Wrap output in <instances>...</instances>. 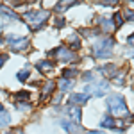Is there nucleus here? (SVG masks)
<instances>
[{
    "instance_id": "nucleus-18",
    "label": "nucleus",
    "mask_w": 134,
    "mask_h": 134,
    "mask_svg": "<svg viewBox=\"0 0 134 134\" xmlns=\"http://www.w3.org/2000/svg\"><path fill=\"white\" fill-rule=\"evenodd\" d=\"M29 75H31V72L25 68V70H20V72L16 73V79H18L20 82H23V81H27V79H29Z\"/></svg>"
},
{
    "instance_id": "nucleus-21",
    "label": "nucleus",
    "mask_w": 134,
    "mask_h": 134,
    "mask_svg": "<svg viewBox=\"0 0 134 134\" xmlns=\"http://www.w3.org/2000/svg\"><path fill=\"white\" fill-rule=\"evenodd\" d=\"M120 25H122V14H120V13H116V14H114V29H116V27H120Z\"/></svg>"
},
{
    "instance_id": "nucleus-1",
    "label": "nucleus",
    "mask_w": 134,
    "mask_h": 134,
    "mask_svg": "<svg viewBox=\"0 0 134 134\" xmlns=\"http://www.w3.org/2000/svg\"><path fill=\"white\" fill-rule=\"evenodd\" d=\"M107 109H109V113L113 114L114 118H125V116H129V109H127L125 98L122 95H118V93L107 97Z\"/></svg>"
},
{
    "instance_id": "nucleus-3",
    "label": "nucleus",
    "mask_w": 134,
    "mask_h": 134,
    "mask_svg": "<svg viewBox=\"0 0 134 134\" xmlns=\"http://www.w3.org/2000/svg\"><path fill=\"white\" fill-rule=\"evenodd\" d=\"M113 47H114L113 38H109V36L100 38V40H97V41L93 43V54H95V57H98V59H105V57L111 55Z\"/></svg>"
},
{
    "instance_id": "nucleus-14",
    "label": "nucleus",
    "mask_w": 134,
    "mask_h": 134,
    "mask_svg": "<svg viewBox=\"0 0 134 134\" xmlns=\"http://www.w3.org/2000/svg\"><path fill=\"white\" fill-rule=\"evenodd\" d=\"M102 127H109V129H114V131H120V129H118V127H120V124H116L113 118H109V116L102 120Z\"/></svg>"
},
{
    "instance_id": "nucleus-22",
    "label": "nucleus",
    "mask_w": 134,
    "mask_h": 134,
    "mask_svg": "<svg viewBox=\"0 0 134 134\" xmlns=\"http://www.w3.org/2000/svg\"><path fill=\"white\" fill-rule=\"evenodd\" d=\"M5 61H7V55H5V54H0V68H2V64Z\"/></svg>"
},
{
    "instance_id": "nucleus-24",
    "label": "nucleus",
    "mask_w": 134,
    "mask_h": 134,
    "mask_svg": "<svg viewBox=\"0 0 134 134\" xmlns=\"http://www.w3.org/2000/svg\"><path fill=\"white\" fill-rule=\"evenodd\" d=\"M86 134H100L98 131H90V132H86Z\"/></svg>"
},
{
    "instance_id": "nucleus-17",
    "label": "nucleus",
    "mask_w": 134,
    "mask_h": 134,
    "mask_svg": "<svg viewBox=\"0 0 134 134\" xmlns=\"http://www.w3.org/2000/svg\"><path fill=\"white\" fill-rule=\"evenodd\" d=\"M61 125L64 127V131L68 134H75V125L70 124V122H66V120H61Z\"/></svg>"
},
{
    "instance_id": "nucleus-25",
    "label": "nucleus",
    "mask_w": 134,
    "mask_h": 134,
    "mask_svg": "<svg viewBox=\"0 0 134 134\" xmlns=\"http://www.w3.org/2000/svg\"><path fill=\"white\" fill-rule=\"evenodd\" d=\"M0 45H2V38H0Z\"/></svg>"
},
{
    "instance_id": "nucleus-12",
    "label": "nucleus",
    "mask_w": 134,
    "mask_h": 134,
    "mask_svg": "<svg viewBox=\"0 0 134 134\" xmlns=\"http://www.w3.org/2000/svg\"><path fill=\"white\" fill-rule=\"evenodd\" d=\"M9 122H11V116H9V113L4 109V105L0 104V127H7L9 125Z\"/></svg>"
},
{
    "instance_id": "nucleus-11",
    "label": "nucleus",
    "mask_w": 134,
    "mask_h": 134,
    "mask_svg": "<svg viewBox=\"0 0 134 134\" xmlns=\"http://www.w3.org/2000/svg\"><path fill=\"white\" fill-rule=\"evenodd\" d=\"M98 25H100V29H102L104 32L114 31V23L109 20V18H100V20H98Z\"/></svg>"
},
{
    "instance_id": "nucleus-16",
    "label": "nucleus",
    "mask_w": 134,
    "mask_h": 134,
    "mask_svg": "<svg viewBox=\"0 0 134 134\" xmlns=\"http://www.w3.org/2000/svg\"><path fill=\"white\" fill-rule=\"evenodd\" d=\"M14 98H16V102H18V104H21V102L27 104L31 97H29V93H27V91H20V93H16V95H14Z\"/></svg>"
},
{
    "instance_id": "nucleus-15",
    "label": "nucleus",
    "mask_w": 134,
    "mask_h": 134,
    "mask_svg": "<svg viewBox=\"0 0 134 134\" xmlns=\"http://www.w3.org/2000/svg\"><path fill=\"white\" fill-rule=\"evenodd\" d=\"M100 70H102L104 75H107V77H111V79H113L114 73H116V72H114V70H116V66H114V64H105V66H102Z\"/></svg>"
},
{
    "instance_id": "nucleus-2",
    "label": "nucleus",
    "mask_w": 134,
    "mask_h": 134,
    "mask_svg": "<svg viewBox=\"0 0 134 134\" xmlns=\"http://www.w3.org/2000/svg\"><path fill=\"white\" fill-rule=\"evenodd\" d=\"M23 20L29 25L31 31H40L48 20V13L47 11H27L23 14Z\"/></svg>"
},
{
    "instance_id": "nucleus-5",
    "label": "nucleus",
    "mask_w": 134,
    "mask_h": 134,
    "mask_svg": "<svg viewBox=\"0 0 134 134\" xmlns=\"http://www.w3.org/2000/svg\"><path fill=\"white\" fill-rule=\"evenodd\" d=\"M7 43H9V48L13 52H23L29 48V40L27 38H18V36H7Z\"/></svg>"
},
{
    "instance_id": "nucleus-19",
    "label": "nucleus",
    "mask_w": 134,
    "mask_h": 134,
    "mask_svg": "<svg viewBox=\"0 0 134 134\" xmlns=\"http://www.w3.org/2000/svg\"><path fill=\"white\" fill-rule=\"evenodd\" d=\"M77 70L75 68H68V70H63V79H72V77H75L77 75Z\"/></svg>"
},
{
    "instance_id": "nucleus-9",
    "label": "nucleus",
    "mask_w": 134,
    "mask_h": 134,
    "mask_svg": "<svg viewBox=\"0 0 134 134\" xmlns=\"http://www.w3.org/2000/svg\"><path fill=\"white\" fill-rule=\"evenodd\" d=\"M90 97L86 95V93H75V95H72V98H70V102L73 104V105H82V104H86V100H88Z\"/></svg>"
},
{
    "instance_id": "nucleus-10",
    "label": "nucleus",
    "mask_w": 134,
    "mask_h": 134,
    "mask_svg": "<svg viewBox=\"0 0 134 134\" xmlns=\"http://www.w3.org/2000/svg\"><path fill=\"white\" fill-rule=\"evenodd\" d=\"M54 88H55V82H54V81H47V82L43 84V93H41V98H43V100H45V98H48V97L52 95Z\"/></svg>"
},
{
    "instance_id": "nucleus-8",
    "label": "nucleus",
    "mask_w": 134,
    "mask_h": 134,
    "mask_svg": "<svg viewBox=\"0 0 134 134\" xmlns=\"http://www.w3.org/2000/svg\"><path fill=\"white\" fill-rule=\"evenodd\" d=\"M36 68L40 70L41 73H52L54 72V63L52 61H48V59H43V61H40V63H36Z\"/></svg>"
},
{
    "instance_id": "nucleus-26",
    "label": "nucleus",
    "mask_w": 134,
    "mask_h": 134,
    "mask_svg": "<svg viewBox=\"0 0 134 134\" xmlns=\"http://www.w3.org/2000/svg\"><path fill=\"white\" fill-rule=\"evenodd\" d=\"M5 134H9V132H5Z\"/></svg>"
},
{
    "instance_id": "nucleus-6",
    "label": "nucleus",
    "mask_w": 134,
    "mask_h": 134,
    "mask_svg": "<svg viewBox=\"0 0 134 134\" xmlns=\"http://www.w3.org/2000/svg\"><path fill=\"white\" fill-rule=\"evenodd\" d=\"M107 90H109V84L105 82V81H100V82H97V84L86 86L84 93H86L88 97H90V95H95V97H104V95L107 93Z\"/></svg>"
},
{
    "instance_id": "nucleus-20",
    "label": "nucleus",
    "mask_w": 134,
    "mask_h": 134,
    "mask_svg": "<svg viewBox=\"0 0 134 134\" xmlns=\"http://www.w3.org/2000/svg\"><path fill=\"white\" fill-rule=\"evenodd\" d=\"M79 47H81L79 38H77V36H72V38H70V45H68V48L72 50V48H79Z\"/></svg>"
},
{
    "instance_id": "nucleus-13",
    "label": "nucleus",
    "mask_w": 134,
    "mask_h": 134,
    "mask_svg": "<svg viewBox=\"0 0 134 134\" xmlns=\"http://www.w3.org/2000/svg\"><path fill=\"white\" fill-rule=\"evenodd\" d=\"M72 86H73L72 79H61V81H59V90H61V93L70 91V90H72Z\"/></svg>"
},
{
    "instance_id": "nucleus-4",
    "label": "nucleus",
    "mask_w": 134,
    "mask_h": 134,
    "mask_svg": "<svg viewBox=\"0 0 134 134\" xmlns=\"http://www.w3.org/2000/svg\"><path fill=\"white\" fill-rule=\"evenodd\" d=\"M54 55L57 61H63V63H72L75 61V54H73L66 45H61V47H57L55 50H52L50 52V57Z\"/></svg>"
},
{
    "instance_id": "nucleus-23",
    "label": "nucleus",
    "mask_w": 134,
    "mask_h": 134,
    "mask_svg": "<svg viewBox=\"0 0 134 134\" xmlns=\"http://www.w3.org/2000/svg\"><path fill=\"white\" fill-rule=\"evenodd\" d=\"M127 43H129V45H134V32L129 36V38H127Z\"/></svg>"
},
{
    "instance_id": "nucleus-7",
    "label": "nucleus",
    "mask_w": 134,
    "mask_h": 134,
    "mask_svg": "<svg viewBox=\"0 0 134 134\" xmlns=\"http://www.w3.org/2000/svg\"><path fill=\"white\" fill-rule=\"evenodd\" d=\"M66 113H68L70 120H72L75 125L81 124V107H77V105H68V107H66Z\"/></svg>"
}]
</instances>
